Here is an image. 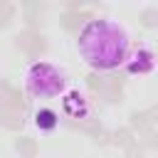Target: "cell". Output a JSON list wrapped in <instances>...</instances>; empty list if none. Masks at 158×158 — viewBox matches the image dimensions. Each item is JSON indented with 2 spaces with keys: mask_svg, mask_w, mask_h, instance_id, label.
Here are the masks:
<instances>
[{
  "mask_svg": "<svg viewBox=\"0 0 158 158\" xmlns=\"http://www.w3.org/2000/svg\"><path fill=\"white\" fill-rule=\"evenodd\" d=\"M79 52L94 69H116L128 59V35L109 17L91 20L79 35Z\"/></svg>",
  "mask_w": 158,
  "mask_h": 158,
  "instance_id": "obj_1",
  "label": "cell"
},
{
  "mask_svg": "<svg viewBox=\"0 0 158 158\" xmlns=\"http://www.w3.org/2000/svg\"><path fill=\"white\" fill-rule=\"evenodd\" d=\"M37 126L40 128H44V131H49V128H54L57 126V114L54 111H49V109H42V111H37Z\"/></svg>",
  "mask_w": 158,
  "mask_h": 158,
  "instance_id": "obj_4",
  "label": "cell"
},
{
  "mask_svg": "<svg viewBox=\"0 0 158 158\" xmlns=\"http://www.w3.org/2000/svg\"><path fill=\"white\" fill-rule=\"evenodd\" d=\"M126 67H128V72H148V69H153V54L148 52V49H138L131 59H126Z\"/></svg>",
  "mask_w": 158,
  "mask_h": 158,
  "instance_id": "obj_3",
  "label": "cell"
},
{
  "mask_svg": "<svg viewBox=\"0 0 158 158\" xmlns=\"http://www.w3.org/2000/svg\"><path fill=\"white\" fill-rule=\"evenodd\" d=\"M25 81H27V89L35 94V96H57V94H62L64 91V84H67V79H64V74L54 67V64H49V62H35L30 69H27V77H25Z\"/></svg>",
  "mask_w": 158,
  "mask_h": 158,
  "instance_id": "obj_2",
  "label": "cell"
}]
</instances>
